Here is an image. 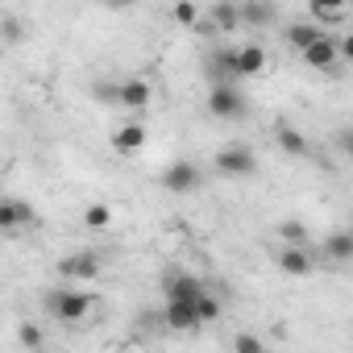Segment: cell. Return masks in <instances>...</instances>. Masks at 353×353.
I'll return each mask as SVG.
<instances>
[{"mask_svg":"<svg viewBox=\"0 0 353 353\" xmlns=\"http://www.w3.org/2000/svg\"><path fill=\"white\" fill-rule=\"evenodd\" d=\"M162 320H166V328H174V332L196 328V324H200V316H196V299H166Z\"/></svg>","mask_w":353,"mask_h":353,"instance_id":"8","label":"cell"},{"mask_svg":"<svg viewBox=\"0 0 353 353\" xmlns=\"http://www.w3.org/2000/svg\"><path fill=\"white\" fill-rule=\"evenodd\" d=\"M154 100V88H150V79H125V83H117V104L121 108H133V112H141L145 104Z\"/></svg>","mask_w":353,"mask_h":353,"instance_id":"7","label":"cell"},{"mask_svg":"<svg viewBox=\"0 0 353 353\" xmlns=\"http://www.w3.org/2000/svg\"><path fill=\"white\" fill-rule=\"evenodd\" d=\"M0 38H5V42H21L26 38V26L17 17H0Z\"/></svg>","mask_w":353,"mask_h":353,"instance_id":"25","label":"cell"},{"mask_svg":"<svg viewBox=\"0 0 353 353\" xmlns=\"http://www.w3.org/2000/svg\"><path fill=\"white\" fill-rule=\"evenodd\" d=\"M83 225L88 229H108L112 225V208L108 204H88L83 208Z\"/></svg>","mask_w":353,"mask_h":353,"instance_id":"22","label":"cell"},{"mask_svg":"<svg viewBox=\"0 0 353 353\" xmlns=\"http://www.w3.org/2000/svg\"><path fill=\"white\" fill-rule=\"evenodd\" d=\"M324 258H328V262H349V258H353V237H349V233H332V237L324 241Z\"/></svg>","mask_w":353,"mask_h":353,"instance_id":"19","label":"cell"},{"mask_svg":"<svg viewBox=\"0 0 353 353\" xmlns=\"http://www.w3.org/2000/svg\"><path fill=\"white\" fill-rule=\"evenodd\" d=\"M208 112H212L216 121H237V117H245V96H241L233 83H212V92H208Z\"/></svg>","mask_w":353,"mask_h":353,"instance_id":"3","label":"cell"},{"mask_svg":"<svg viewBox=\"0 0 353 353\" xmlns=\"http://www.w3.org/2000/svg\"><path fill=\"white\" fill-rule=\"evenodd\" d=\"M320 38V21H295V26H287V42L295 46V50H303L307 42H316Z\"/></svg>","mask_w":353,"mask_h":353,"instance_id":"18","label":"cell"},{"mask_svg":"<svg viewBox=\"0 0 353 353\" xmlns=\"http://www.w3.org/2000/svg\"><path fill=\"white\" fill-rule=\"evenodd\" d=\"M274 141L291 154V158H307V137L299 133V129H291V125H279L274 129Z\"/></svg>","mask_w":353,"mask_h":353,"instance_id":"17","label":"cell"},{"mask_svg":"<svg viewBox=\"0 0 353 353\" xmlns=\"http://www.w3.org/2000/svg\"><path fill=\"white\" fill-rule=\"evenodd\" d=\"M233 59H237V79H250V75H262L266 71V50L262 46H241V50H233Z\"/></svg>","mask_w":353,"mask_h":353,"instance_id":"11","label":"cell"},{"mask_svg":"<svg viewBox=\"0 0 353 353\" xmlns=\"http://www.w3.org/2000/svg\"><path fill=\"white\" fill-rule=\"evenodd\" d=\"M216 170L225 174V179H250V174L258 170V158L250 145H229L216 154Z\"/></svg>","mask_w":353,"mask_h":353,"instance_id":"4","label":"cell"},{"mask_svg":"<svg viewBox=\"0 0 353 353\" xmlns=\"http://www.w3.org/2000/svg\"><path fill=\"white\" fill-rule=\"evenodd\" d=\"M208 75H212V83H237V59H233V50H216L208 59Z\"/></svg>","mask_w":353,"mask_h":353,"instance_id":"15","label":"cell"},{"mask_svg":"<svg viewBox=\"0 0 353 353\" xmlns=\"http://www.w3.org/2000/svg\"><path fill=\"white\" fill-rule=\"evenodd\" d=\"M112 145H117L121 154H137V150L145 145V125H137V121H125V125L112 133Z\"/></svg>","mask_w":353,"mask_h":353,"instance_id":"13","label":"cell"},{"mask_svg":"<svg viewBox=\"0 0 353 353\" xmlns=\"http://www.w3.org/2000/svg\"><path fill=\"white\" fill-rule=\"evenodd\" d=\"M200 291H208V287L196 274H179V270L166 274V299H196Z\"/></svg>","mask_w":353,"mask_h":353,"instance_id":"12","label":"cell"},{"mask_svg":"<svg viewBox=\"0 0 353 353\" xmlns=\"http://www.w3.org/2000/svg\"><path fill=\"white\" fill-rule=\"evenodd\" d=\"M196 316H200V324L221 320V299H216V295H208V291H200V295H196Z\"/></svg>","mask_w":353,"mask_h":353,"instance_id":"21","label":"cell"},{"mask_svg":"<svg viewBox=\"0 0 353 353\" xmlns=\"http://www.w3.org/2000/svg\"><path fill=\"white\" fill-rule=\"evenodd\" d=\"M237 13H241V26H254V30L274 21V5H270V0H245V5H237Z\"/></svg>","mask_w":353,"mask_h":353,"instance_id":"14","label":"cell"},{"mask_svg":"<svg viewBox=\"0 0 353 353\" xmlns=\"http://www.w3.org/2000/svg\"><path fill=\"white\" fill-rule=\"evenodd\" d=\"M200 166L196 162H188V158H179V162H170L166 170H162V188L170 192V196H192V192H200Z\"/></svg>","mask_w":353,"mask_h":353,"instance_id":"2","label":"cell"},{"mask_svg":"<svg viewBox=\"0 0 353 353\" xmlns=\"http://www.w3.org/2000/svg\"><path fill=\"white\" fill-rule=\"evenodd\" d=\"M17 341H21L26 349H38V345H42V332H38V324H21V328H17Z\"/></svg>","mask_w":353,"mask_h":353,"instance_id":"27","label":"cell"},{"mask_svg":"<svg viewBox=\"0 0 353 353\" xmlns=\"http://www.w3.org/2000/svg\"><path fill=\"white\" fill-rule=\"evenodd\" d=\"M112 5H137V0H112Z\"/></svg>","mask_w":353,"mask_h":353,"instance_id":"28","label":"cell"},{"mask_svg":"<svg viewBox=\"0 0 353 353\" xmlns=\"http://www.w3.org/2000/svg\"><path fill=\"white\" fill-rule=\"evenodd\" d=\"M307 9H312V17H320V21H341L345 0H307Z\"/></svg>","mask_w":353,"mask_h":353,"instance_id":"20","label":"cell"},{"mask_svg":"<svg viewBox=\"0 0 353 353\" xmlns=\"http://www.w3.org/2000/svg\"><path fill=\"white\" fill-rule=\"evenodd\" d=\"M233 349H237V353H262L266 345H262V336H254V332H241V336H233Z\"/></svg>","mask_w":353,"mask_h":353,"instance_id":"26","label":"cell"},{"mask_svg":"<svg viewBox=\"0 0 353 353\" xmlns=\"http://www.w3.org/2000/svg\"><path fill=\"white\" fill-rule=\"evenodd\" d=\"M208 21H212L221 34H229V30H237V26H241V13H237V5H233V0H216V5H212V13H208Z\"/></svg>","mask_w":353,"mask_h":353,"instance_id":"16","label":"cell"},{"mask_svg":"<svg viewBox=\"0 0 353 353\" xmlns=\"http://www.w3.org/2000/svg\"><path fill=\"white\" fill-rule=\"evenodd\" d=\"M59 274H63V279H71V283H92V279L100 274V254H92V250L67 254V258L59 262Z\"/></svg>","mask_w":353,"mask_h":353,"instance_id":"5","label":"cell"},{"mask_svg":"<svg viewBox=\"0 0 353 353\" xmlns=\"http://www.w3.org/2000/svg\"><path fill=\"white\" fill-rule=\"evenodd\" d=\"M34 225V208L26 200H0V233H17Z\"/></svg>","mask_w":353,"mask_h":353,"instance_id":"9","label":"cell"},{"mask_svg":"<svg viewBox=\"0 0 353 353\" xmlns=\"http://www.w3.org/2000/svg\"><path fill=\"white\" fill-rule=\"evenodd\" d=\"M279 237H283V245H303L307 241V229L299 221H283L279 225Z\"/></svg>","mask_w":353,"mask_h":353,"instance_id":"24","label":"cell"},{"mask_svg":"<svg viewBox=\"0 0 353 353\" xmlns=\"http://www.w3.org/2000/svg\"><path fill=\"white\" fill-rule=\"evenodd\" d=\"M46 307L54 312V320L79 324V320H88V312H92V295L79 291V287H63V291H54V295L46 299Z\"/></svg>","mask_w":353,"mask_h":353,"instance_id":"1","label":"cell"},{"mask_svg":"<svg viewBox=\"0 0 353 353\" xmlns=\"http://www.w3.org/2000/svg\"><path fill=\"white\" fill-rule=\"evenodd\" d=\"M312 254L303 250V245H283L279 250V270L283 274H291V279H303V274H312Z\"/></svg>","mask_w":353,"mask_h":353,"instance_id":"10","label":"cell"},{"mask_svg":"<svg viewBox=\"0 0 353 353\" xmlns=\"http://www.w3.org/2000/svg\"><path fill=\"white\" fill-rule=\"evenodd\" d=\"M299 54H303V63L316 67V71H328V67H336V59H341V54H336V38H328V34H320L316 42H307Z\"/></svg>","mask_w":353,"mask_h":353,"instance_id":"6","label":"cell"},{"mask_svg":"<svg viewBox=\"0 0 353 353\" xmlns=\"http://www.w3.org/2000/svg\"><path fill=\"white\" fill-rule=\"evenodd\" d=\"M170 13H174V21H179L183 30H192V26H200V9L192 5V0H179V5H174Z\"/></svg>","mask_w":353,"mask_h":353,"instance_id":"23","label":"cell"}]
</instances>
